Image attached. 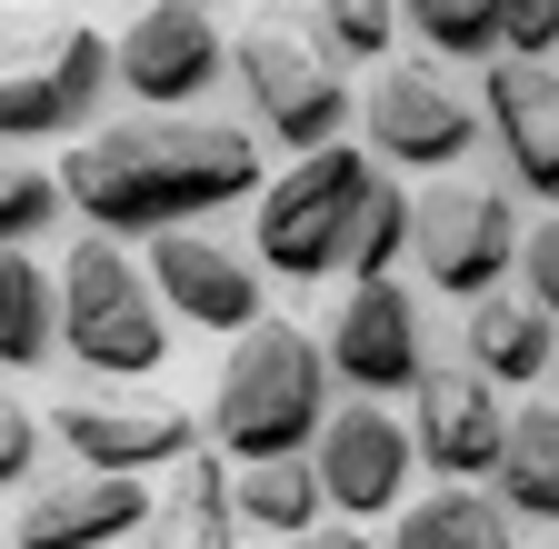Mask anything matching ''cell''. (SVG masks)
Here are the masks:
<instances>
[{
  "label": "cell",
  "mask_w": 559,
  "mask_h": 549,
  "mask_svg": "<svg viewBox=\"0 0 559 549\" xmlns=\"http://www.w3.org/2000/svg\"><path fill=\"white\" fill-rule=\"evenodd\" d=\"M60 190L91 230L151 240L170 220H210L230 200H260V141L210 110H130V120H91L60 151Z\"/></svg>",
  "instance_id": "6da1fadb"
},
{
  "label": "cell",
  "mask_w": 559,
  "mask_h": 549,
  "mask_svg": "<svg viewBox=\"0 0 559 549\" xmlns=\"http://www.w3.org/2000/svg\"><path fill=\"white\" fill-rule=\"evenodd\" d=\"M320 420H330V350L300 320H250L230 339L221 380H210V440H221V460L310 450Z\"/></svg>",
  "instance_id": "7a4b0ae2"
},
{
  "label": "cell",
  "mask_w": 559,
  "mask_h": 549,
  "mask_svg": "<svg viewBox=\"0 0 559 549\" xmlns=\"http://www.w3.org/2000/svg\"><path fill=\"white\" fill-rule=\"evenodd\" d=\"M120 91V60L91 21H31L0 11V141H81L100 100Z\"/></svg>",
  "instance_id": "3957f363"
},
{
  "label": "cell",
  "mask_w": 559,
  "mask_h": 549,
  "mask_svg": "<svg viewBox=\"0 0 559 549\" xmlns=\"http://www.w3.org/2000/svg\"><path fill=\"white\" fill-rule=\"evenodd\" d=\"M60 350L91 380H151L170 360V310L110 230L70 240V260H60Z\"/></svg>",
  "instance_id": "277c9868"
},
{
  "label": "cell",
  "mask_w": 559,
  "mask_h": 549,
  "mask_svg": "<svg viewBox=\"0 0 559 549\" xmlns=\"http://www.w3.org/2000/svg\"><path fill=\"white\" fill-rule=\"evenodd\" d=\"M230 81H240L250 120L270 130L280 151H320V141H340V120H349V60L330 50L320 21H290V11H260L230 40Z\"/></svg>",
  "instance_id": "5b68a950"
},
{
  "label": "cell",
  "mask_w": 559,
  "mask_h": 549,
  "mask_svg": "<svg viewBox=\"0 0 559 549\" xmlns=\"http://www.w3.org/2000/svg\"><path fill=\"white\" fill-rule=\"evenodd\" d=\"M370 170H380V160H360L349 141H320V151H300L280 180H260V200H250V240H260V250H250V260L280 270V281H330Z\"/></svg>",
  "instance_id": "8992f818"
},
{
  "label": "cell",
  "mask_w": 559,
  "mask_h": 549,
  "mask_svg": "<svg viewBox=\"0 0 559 549\" xmlns=\"http://www.w3.org/2000/svg\"><path fill=\"white\" fill-rule=\"evenodd\" d=\"M409 260L440 300H479L520 270V211L510 190L489 180H460V170H430V190H409Z\"/></svg>",
  "instance_id": "52a82bcc"
},
{
  "label": "cell",
  "mask_w": 559,
  "mask_h": 549,
  "mask_svg": "<svg viewBox=\"0 0 559 549\" xmlns=\"http://www.w3.org/2000/svg\"><path fill=\"white\" fill-rule=\"evenodd\" d=\"M360 130H370V160H390V170H450V160H469V141H479V100L450 81V60H380L370 71V100H360Z\"/></svg>",
  "instance_id": "ba28073f"
},
{
  "label": "cell",
  "mask_w": 559,
  "mask_h": 549,
  "mask_svg": "<svg viewBox=\"0 0 559 549\" xmlns=\"http://www.w3.org/2000/svg\"><path fill=\"white\" fill-rule=\"evenodd\" d=\"M320 350H330V380L370 390V399L419 390V370H430V310H419V290L390 281V270L380 281H349L330 330H320Z\"/></svg>",
  "instance_id": "9c48e42d"
},
{
  "label": "cell",
  "mask_w": 559,
  "mask_h": 549,
  "mask_svg": "<svg viewBox=\"0 0 559 549\" xmlns=\"http://www.w3.org/2000/svg\"><path fill=\"white\" fill-rule=\"evenodd\" d=\"M50 440L91 469H170L180 450H200V420L190 399H160V390H70L50 399Z\"/></svg>",
  "instance_id": "30bf717a"
},
{
  "label": "cell",
  "mask_w": 559,
  "mask_h": 549,
  "mask_svg": "<svg viewBox=\"0 0 559 549\" xmlns=\"http://www.w3.org/2000/svg\"><path fill=\"white\" fill-rule=\"evenodd\" d=\"M409 460H419L409 420H390L370 390H360V399H330V420H320V440H310L320 500H330L340 520H380V510H400V500H409Z\"/></svg>",
  "instance_id": "8fae6325"
},
{
  "label": "cell",
  "mask_w": 559,
  "mask_h": 549,
  "mask_svg": "<svg viewBox=\"0 0 559 549\" xmlns=\"http://www.w3.org/2000/svg\"><path fill=\"white\" fill-rule=\"evenodd\" d=\"M110 60H120V91L140 110H190L230 71V40H221V21L200 0H140V21L110 40Z\"/></svg>",
  "instance_id": "7c38bea8"
},
{
  "label": "cell",
  "mask_w": 559,
  "mask_h": 549,
  "mask_svg": "<svg viewBox=\"0 0 559 549\" xmlns=\"http://www.w3.org/2000/svg\"><path fill=\"white\" fill-rule=\"evenodd\" d=\"M151 290H160V310L170 320H200L210 339H240L250 320H260V260L240 250V240H210L200 220H170V230H151Z\"/></svg>",
  "instance_id": "4fadbf2b"
},
{
  "label": "cell",
  "mask_w": 559,
  "mask_h": 549,
  "mask_svg": "<svg viewBox=\"0 0 559 549\" xmlns=\"http://www.w3.org/2000/svg\"><path fill=\"white\" fill-rule=\"evenodd\" d=\"M130 529H151V479H140V469L70 460L60 479H40V490L21 500L11 549H120Z\"/></svg>",
  "instance_id": "5bb4252c"
},
{
  "label": "cell",
  "mask_w": 559,
  "mask_h": 549,
  "mask_svg": "<svg viewBox=\"0 0 559 549\" xmlns=\"http://www.w3.org/2000/svg\"><path fill=\"white\" fill-rule=\"evenodd\" d=\"M409 399H419L409 409V440H419V460H430L440 479H489V469H500V440H510L500 380H479L469 360H430Z\"/></svg>",
  "instance_id": "9a60e30c"
},
{
  "label": "cell",
  "mask_w": 559,
  "mask_h": 549,
  "mask_svg": "<svg viewBox=\"0 0 559 549\" xmlns=\"http://www.w3.org/2000/svg\"><path fill=\"white\" fill-rule=\"evenodd\" d=\"M479 120L500 141L510 180L559 211V60H520V50L479 60Z\"/></svg>",
  "instance_id": "2e32d148"
},
{
  "label": "cell",
  "mask_w": 559,
  "mask_h": 549,
  "mask_svg": "<svg viewBox=\"0 0 559 549\" xmlns=\"http://www.w3.org/2000/svg\"><path fill=\"white\" fill-rule=\"evenodd\" d=\"M460 350H469V370L479 380H500V390H530V380H549V360H559V320L530 300V290H479L469 300V320H460Z\"/></svg>",
  "instance_id": "e0dca14e"
},
{
  "label": "cell",
  "mask_w": 559,
  "mask_h": 549,
  "mask_svg": "<svg viewBox=\"0 0 559 549\" xmlns=\"http://www.w3.org/2000/svg\"><path fill=\"white\" fill-rule=\"evenodd\" d=\"M151 549H240L230 460H210V450L170 460V490H151Z\"/></svg>",
  "instance_id": "ac0fdd59"
},
{
  "label": "cell",
  "mask_w": 559,
  "mask_h": 549,
  "mask_svg": "<svg viewBox=\"0 0 559 549\" xmlns=\"http://www.w3.org/2000/svg\"><path fill=\"white\" fill-rule=\"evenodd\" d=\"M230 510H240V529H270V539H290V529L330 520L310 450H280V460H230Z\"/></svg>",
  "instance_id": "d6986e66"
},
{
  "label": "cell",
  "mask_w": 559,
  "mask_h": 549,
  "mask_svg": "<svg viewBox=\"0 0 559 549\" xmlns=\"http://www.w3.org/2000/svg\"><path fill=\"white\" fill-rule=\"evenodd\" d=\"M390 549H520V539H510V500L500 490H460V479H450V490L400 510Z\"/></svg>",
  "instance_id": "ffe728a7"
},
{
  "label": "cell",
  "mask_w": 559,
  "mask_h": 549,
  "mask_svg": "<svg viewBox=\"0 0 559 549\" xmlns=\"http://www.w3.org/2000/svg\"><path fill=\"white\" fill-rule=\"evenodd\" d=\"M60 350V281L31 250H0V370H40Z\"/></svg>",
  "instance_id": "44dd1931"
},
{
  "label": "cell",
  "mask_w": 559,
  "mask_h": 549,
  "mask_svg": "<svg viewBox=\"0 0 559 549\" xmlns=\"http://www.w3.org/2000/svg\"><path fill=\"white\" fill-rule=\"evenodd\" d=\"M520 520L559 529V409H510V440H500V469H489Z\"/></svg>",
  "instance_id": "7402d4cb"
},
{
  "label": "cell",
  "mask_w": 559,
  "mask_h": 549,
  "mask_svg": "<svg viewBox=\"0 0 559 549\" xmlns=\"http://www.w3.org/2000/svg\"><path fill=\"white\" fill-rule=\"evenodd\" d=\"M400 260H409V190H400V170L380 160V170H370V190H360V211H349L340 281H380V270H400Z\"/></svg>",
  "instance_id": "603a6c76"
},
{
  "label": "cell",
  "mask_w": 559,
  "mask_h": 549,
  "mask_svg": "<svg viewBox=\"0 0 559 549\" xmlns=\"http://www.w3.org/2000/svg\"><path fill=\"white\" fill-rule=\"evenodd\" d=\"M400 31L430 60H500V0H400Z\"/></svg>",
  "instance_id": "cb8c5ba5"
},
{
  "label": "cell",
  "mask_w": 559,
  "mask_h": 549,
  "mask_svg": "<svg viewBox=\"0 0 559 549\" xmlns=\"http://www.w3.org/2000/svg\"><path fill=\"white\" fill-rule=\"evenodd\" d=\"M60 211H70L60 170H50V160H31V141H0V250L40 240V230H50Z\"/></svg>",
  "instance_id": "d4e9b609"
},
{
  "label": "cell",
  "mask_w": 559,
  "mask_h": 549,
  "mask_svg": "<svg viewBox=\"0 0 559 549\" xmlns=\"http://www.w3.org/2000/svg\"><path fill=\"white\" fill-rule=\"evenodd\" d=\"M310 21L330 31V50H340V60H380V50H390V31H400V0H320Z\"/></svg>",
  "instance_id": "484cf974"
},
{
  "label": "cell",
  "mask_w": 559,
  "mask_h": 549,
  "mask_svg": "<svg viewBox=\"0 0 559 549\" xmlns=\"http://www.w3.org/2000/svg\"><path fill=\"white\" fill-rule=\"evenodd\" d=\"M500 40L520 60H559V0H500Z\"/></svg>",
  "instance_id": "4316f807"
},
{
  "label": "cell",
  "mask_w": 559,
  "mask_h": 549,
  "mask_svg": "<svg viewBox=\"0 0 559 549\" xmlns=\"http://www.w3.org/2000/svg\"><path fill=\"white\" fill-rule=\"evenodd\" d=\"M520 290L559 320V211H549L539 230H520Z\"/></svg>",
  "instance_id": "83f0119b"
},
{
  "label": "cell",
  "mask_w": 559,
  "mask_h": 549,
  "mask_svg": "<svg viewBox=\"0 0 559 549\" xmlns=\"http://www.w3.org/2000/svg\"><path fill=\"white\" fill-rule=\"evenodd\" d=\"M31 460H40V420H31V399L0 390V490H21Z\"/></svg>",
  "instance_id": "f1b7e54d"
},
{
  "label": "cell",
  "mask_w": 559,
  "mask_h": 549,
  "mask_svg": "<svg viewBox=\"0 0 559 549\" xmlns=\"http://www.w3.org/2000/svg\"><path fill=\"white\" fill-rule=\"evenodd\" d=\"M280 549H370V539H360V520H340V510H330V520H310V529H290V539H280Z\"/></svg>",
  "instance_id": "f546056e"
},
{
  "label": "cell",
  "mask_w": 559,
  "mask_h": 549,
  "mask_svg": "<svg viewBox=\"0 0 559 549\" xmlns=\"http://www.w3.org/2000/svg\"><path fill=\"white\" fill-rule=\"evenodd\" d=\"M0 11H21V0H0Z\"/></svg>",
  "instance_id": "4dcf8cb0"
},
{
  "label": "cell",
  "mask_w": 559,
  "mask_h": 549,
  "mask_svg": "<svg viewBox=\"0 0 559 549\" xmlns=\"http://www.w3.org/2000/svg\"><path fill=\"white\" fill-rule=\"evenodd\" d=\"M310 11H320V0H310Z\"/></svg>",
  "instance_id": "1f68e13d"
},
{
  "label": "cell",
  "mask_w": 559,
  "mask_h": 549,
  "mask_svg": "<svg viewBox=\"0 0 559 549\" xmlns=\"http://www.w3.org/2000/svg\"><path fill=\"white\" fill-rule=\"evenodd\" d=\"M120 549H130V539H120Z\"/></svg>",
  "instance_id": "d6a6232c"
}]
</instances>
